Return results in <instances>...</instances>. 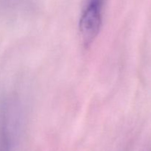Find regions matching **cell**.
Segmentation results:
<instances>
[{"instance_id": "1", "label": "cell", "mask_w": 151, "mask_h": 151, "mask_svg": "<svg viewBox=\"0 0 151 151\" xmlns=\"http://www.w3.org/2000/svg\"><path fill=\"white\" fill-rule=\"evenodd\" d=\"M22 114L19 102L13 97L0 101V151L22 150Z\"/></svg>"}, {"instance_id": "2", "label": "cell", "mask_w": 151, "mask_h": 151, "mask_svg": "<svg viewBox=\"0 0 151 151\" xmlns=\"http://www.w3.org/2000/svg\"><path fill=\"white\" fill-rule=\"evenodd\" d=\"M104 0H86L79 22V31L83 44L89 47L96 39L103 24Z\"/></svg>"}, {"instance_id": "3", "label": "cell", "mask_w": 151, "mask_h": 151, "mask_svg": "<svg viewBox=\"0 0 151 151\" xmlns=\"http://www.w3.org/2000/svg\"><path fill=\"white\" fill-rule=\"evenodd\" d=\"M24 0H0V6L6 12H11L17 10Z\"/></svg>"}]
</instances>
